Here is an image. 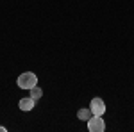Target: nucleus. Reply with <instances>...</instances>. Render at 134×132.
I'll return each mask as SVG.
<instances>
[{
    "mask_svg": "<svg viewBox=\"0 0 134 132\" xmlns=\"http://www.w3.org/2000/svg\"><path fill=\"white\" fill-rule=\"evenodd\" d=\"M34 105H36V100L32 96H29V98H20V102H18V107H20L21 111H32Z\"/></svg>",
    "mask_w": 134,
    "mask_h": 132,
    "instance_id": "4",
    "label": "nucleus"
},
{
    "mask_svg": "<svg viewBox=\"0 0 134 132\" xmlns=\"http://www.w3.org/2000/svg\"><path fill=\"white\" fill-rule=\"evenodd\" d=\"M90 109H91L93 116H102L105 112V102L102 98H93L91 104H90Z\"/></svg>",
    "mask_w": 134,
    "mask_h": 132,
    "instance_id": "3",
    "label": "nucleus"
},
{
    "mask_svg": "<svg viewBox=\"0 0 134 132\" xmlns=\"http://www.w3.org/2000/svg\"><path fill=\"white\" fill-rule=\"evenodd\" d=\"M16 84H18V88H21V89H32L34 86H38V77L32 71H25V73H21L20 77H18Z\"/></svg>",
    "mask_w": 134,
    "mask_h": 132,
    "instance_id": "1",
    "label": "nucleus"
},
{
    "mask_svg": "<svg viewBox=\"0 0 134 132\" xmlns=\"http://www.w3.org/2000/svg\"><path fill=\"white\" fill-rule=\"evenodd\" d=\"M31 96L34 98V100H40V98L43 96V89H41V88H38V86H34V88L31 89Z\"/></svg>",
    "mask_w": 134,
    "mask_h": 132,
    "instance_id": "6",
    "label": "nucleus"
},
{
    "mask_svg": "<svg viewBox=\"0 0 134 132\" xmlns=\"http://www.w3.org/2000/svg\"><path fill=\"white\" fill-rule=\"evenodd\" d=\"M88 130L90 132H104L105 130V122L102 116H91L88 120Z\"/></svg>",
    "mask_w": 134,
    "mask_h": 132,
    "instance_id": "2",
    "label": "nucleus"
},
{
    "mask_svg": "<svg viewBox=\"0 0 134 132\" xmlns=\"http://www.w3.org/2000/svg\"><path fill=\"white\" fill-rule=\"evenodd\" d=\"M0 132H5V127H0Z\"/></svg>",
    "mask_w": 134,
    "mask_h": 132,
    "instance_id": "7",
    "label": "nucleus"
},
{
    "mask_svg": "<svg viewBox=\"0 0 134 132\" xmlns=\"http://www.w3.org/2000/svg\"><path fill=\"white\" fill-rule=\"evenodd\" d=\"M91 116H93L91 109H81V111L77 112V118H79V120H84V122H88Z\"/></svg>",
    "mask_w": 134,
    "mask_h": 132,
    "instance_id": "5",
    "label": "nucleus"
}]
</instances>
